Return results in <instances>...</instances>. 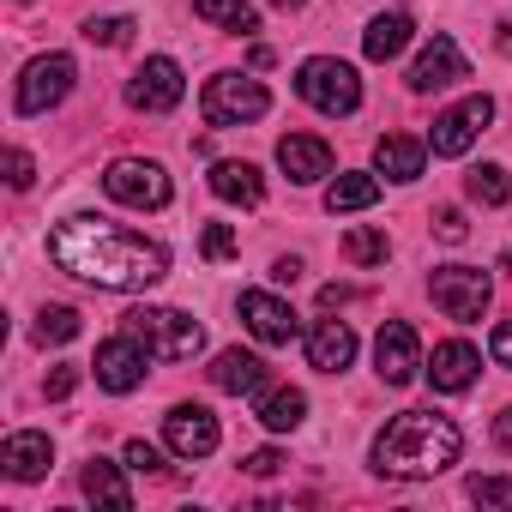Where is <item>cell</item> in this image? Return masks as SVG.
Wrapping results in <instances>:
<instances>
[{
  "mask_svg": "<svg viewBox=\"0 0 512 512\" xmlns=\"http://www.w3.org/2000/svg\"><path fill=\"white\" fill-rule=\"evenodd\" d=\"M410 13H380V19H368V31H362V55L368 61H398L404 49H410Z\"/></svg>",
  "mask_w": 512,
  "mask_h": 512,
  "instance_id": "cell-22",
  "label": "cell"
},
{
  "mask_svg": "<svg viewBox=\"0 0 512 512\" xmlns=\"http://www.w3.org/2000/svg\"><path fill=\"white\" fill-rule=\"evenodd\" d=\"M488 121H494V97H464L458 109L434 115V127H428V151H434V157H464Z\"/></svg>",
  "mask_w": 512,
  "mask_h": 512,
  "instance_id": "cell-9",
  "label": "cell"
},
{
  "mask_svg": "<svg viewBox=\"0 0 512 512\" xmlns=\"http://www.w3.org/2000/svg\"><path fill=\"white\" fill-rule=\"evenodd\" d=\"M49 260L97 290H151L169 278V253L163 241L133 235L127 223L109 217H67L49 229Z\"/></svg>",
  "mask_w": 512,
  "mask_h": 512,
  "instance_id": "cell-1",
  "label": "cell"
},
{
  "mask_svg": "<svg viewBox=\"0 0 512 512\" xmlns=\"http://www.w3.org/2000/svg\"><path fill=\"white\" fill-rule=\"evenodd\" d=\"M422 368V344H416V326L410 320H386L380 338H374V374L386 386H410Z\"/></svg>",
  "mask_w": 512,
  "mask_h": 512,
  "instance_id": "cell-11",
  "label": "cell"
},
{
  "mask_svg": "<svg viewBox=\"0 0 512 512\" xmlns=\"http://www.w3.org/2000/svg\"><path fill=\"white\" fill-rule=\"evenodd\" d=\"M272 7H284V13H296V7H302V0H272Z\"/></svg>",
  "mask_w": 512,
  "mask_h": 512,
  "instance_id": "cell-45",
  "label": "cell"
},
{
  "mask_svg": "<svg viewBox=\"0 0 512 512\" xmlns=\"http://www.w3.org/2000/svg\"><path fill=\"white\" fill-rule=\"evenodd\" d=\"M296 97L314 103L320 115H356V103H362V79H356L350 61L314 55V61H302V73H296Z\"/></svg>",
  "mask_w": 512,
  "mask_h": 512,
  "instance_id": "cell-4",
  "label": "cell"
},
{
  "mask_svg": "<svg viewBox=\"0 0 512 512\" xmlns=\"http://www.w3.org/2000/svg\"><path fill=\"white\" fill-rule=\"evenodd\" d=\"M428 296H434V308H440L446 320L470 326V320H482V308H488L494 284H488V272H482V266H434Z\"/></svg>",
  "mask_w": 512,
  "mask_h": 512,
  "instance_id": "cell-6",
  "label": "cell"
},
{
  "mask_svg": "<svg viewBox=\"0 0 512 512\" xmlns=\"http://www.w3.org/2000/svg\"><path fill=\"white\" fill-rule=\"evenodd\" d=\"M278 169H284L296 187H308V181L332 175V145L314 139V133H290V139H278Z\"/></svg>",
  "mask_w": 512,
  "mask_h": 512,
  "instance_id": "cell-17",
  "label": "cell"
},
{
  "mask_svg": "<svg viewBox=\"0 0 512 512\" xmlns=\"http://www.w3.org/2000/svg\"><path fill=\"white\" fill-rule=\"evenodd\" d=\"M211 193L223 205H260L266 199V181H260V169H253V163H217L211 169Z\"/></svg>",
  "mask_w": 512,
  "mask_h": 512,
  "instance_id": "cell-23",
  "label": "cell"
},
{
  "mask_svg": "<svg viewBox=\"0 0 512 512\" xmlns=\"http://www.w3.org/2000/svg\"><path fill=\"white\" fill-rule=\"evenodd\" d=\"M163 440H169V452H181V458H211L217 452V416L205 410V404H175L169 416H163Z\"/></svg>",
  "mask_w": 512,
  "mask_h": 512,
  "instance_id": "cell-13",
  "label": "cell"
},
{
  "mask_svg": "<svg viewBox=\"0 0 512 512\" xmlns=\"http://www.w3.org/2000/svg\"><path fill=\"white\" fill-rule=\"evenodd\" d=\"M302 416H308V398H302L296 386H278V392H266V398H260V422H266L272 434L302 428Z\"/></svg>",
  "mask_w": 512,
  "mask_h": 512,
  "instance_id": "cell-25",
  "label": "cell"
},
{
  "mask_svg": "<svg viewBox=\"0 0 512 512\" xmlns=\"http://www.w3.org/2000/svg\"><path fill=\"white\" fill-rule=\"evenodd\" d=\"M434 235H440V241H452V247H458V241H464V235H470V223H464V211H452V205H440V211H434Z\"/></svg>",
  "mask_w": 512,
  "mask_h": 512,
  "instance_id": "cell-35",
  "label": "cell"
},
{
  "mask_svg": "<svg viewBox=\"0 0 512 512\" xmlns=\"http://www.w3.org/2000/svg\"><path fill=\"white\" fill-rule=\"evenodd\" d=\"M7 181H13V187H31V181H37L31 151H7Z\"/></svg>",
  "mask_w": 512,
  "mask_h": 512,
  "instance_id": "cell-37",
  "label": "cell"
},
{
  "mask_svg": "<svg viewBox=\"0 0 512 512\" xmlns=\"http://www.w3.org/2000/svg\"><path fill=\"white\" fill-rule=\"evenodd\" d=\"M199 109H205L211 127H241V121H260V115L272 109V91H266L260 79H247V73H217V79L205 85Z\"/></svg>",
  "mask_w": 512,
  "mask_h": 512,
  "instance_id": "cell-5",
  "label": "cell"
},
{
  "mask_svg": "<svg viewBox=\"0 0 512 512\" xmlns=\"http://www.w3.org/2000/svg\"><path fill=\"white\" fill-rule=\"evenodd\" d=\"M470 500H482V506H512V482H506V476H470Z\"/></svg>",
  "mask_w": 512,
  "mask_h": 512,
  "instance_id": "cell-32",
  "label": "cell"
},
{
  "mask_svg": "<svg viewBox=\"0 0 512 512\" xmlns=\"http://www.w3.org/2000/svg\"><path fill=\"white\" fill-rule=\"evenodd\" d=\"M458 452H464V434H458L452 416H440V410H404V416H392L380 428L374 470L392 476V482H428L446 464H458Z\"/></svg>",
  "mask_w": 512,
  "mask_h": 512,
  "instance_id": "cell-2",
  "label": "cell"
},
{
  "mask_svg": "<svg viewBox=\"0 0 512 512\" xmlns=\"http://www.w3.org/2000/svg\"><path fill=\"white\" fill-rule=\"evenodd\" d=\"M199 247H205V260H229V253H235V229L229 223H205Z\"/></svg>",
  "mask_w": 512,
  "mask_h": 512,
  "instance_id": "cell-34",
  "label": "cell"
},
{
  "mask_svg": "<svg viewBox=\"0 0 512 512\" xmlns=\"http://www.w3.org/2000/svg\"><path fill=\"white\" fill-rule=\"evenodd\" d=\"M85 37H91V43H103V49H127L133 19H91V25H85Z\"/></svg>",
  "mask_w": 512,
  "mask_h": 512,
  "instance_id": "cell-31",
  "label": "cell"
},
{
  "mask_svg": "<svg viewBox=\"0 0 512 512\" xmlns=\"http://www.w3.org/2000/svg\"><path fill=\"white\" fill-rule=\"evenodd\" d=\"M49 464H55V446L37 428H19V434H7V446H0V470H7L13 482H37Z\"/></svg>",
  "mask_w": 512,
  "mask_h": 512,
  "instance_id": "cell-18",
  "label": "cell"
},
{
  "mask_svg": "<svg viewBox=\"0 0 512 512\" xmlns=\"http://www.w3.org/2000/svg\"><path fill=\"white\" fill-rule=\"evenodd\" d=\"M272 278H278V284H296V278H302V260H278Z\"/></svg>",
  "mask_w": 512,
  "mask_h": 512,
  "instance_id": "cell-42",
  "label": "cell"
},
{
  "mask_svg": "<svg viewBox=\"0 0 512 512\" xmlns=\"http://www.w3.org/2000/svg\"><path fill=\"white\" fill-rule=\"evenodd\" d=\"M241 470H247V476H278V470H284V452H278V446H260V452L241 458Z\"/></svg>",
  "mask_w": 512,
  "mask_h": 512,
  "instance_id": "cell-36",
  "label": "cell"
},
{
  "mask_svg": "<svg viewBox=\"0 0 512 512\" xmlns=\"http://www.w3.org/2000/svg\"><path fill=\"white\" fill-rule=\"evenodd\" d=\"M500 55H512V19L500 25Z\"/></svg>",
  "mask_w": 512,
  "mask_h": 512,
  "instance_id": "cell-44",
  "label": "cell"
},
{
  "mask_svg": "<svg viewBox=\"0 0 512 512\" xmlns=\"http://www.w3.org/2000/svg\"><path fill=\"white\" fill-rule=\"evenodd\" d=\"M79 488H85L97 506H109V512H127V506H133V488H127V476H121L109 458H91V464L79 470Z\"/></svg>",
  "mask_w": 512,
  "mask_h": 512,
  "instance_id": "cell-24",
  "label": "cell"
},
{
  "mask_svg": "<svg viewBox=\"0 0 512 512\" xmlns=\"http://www.w3.org/2000/svg\"><path fill=\"white\" fill-rule=\"evenodd\" d=\"M205 374H211V386L229 392V398H247V392H260V386H266V362L253 356V350H223Z\"/></svg>",
  "mask_w": 512,
  "mask_h": 512,
  "instance_id": "cell-20",
  "label": "cell"
},
{
  "mask_svg": "<svg viewBox=\"0 0 512 512\" xmlns=\"http://www.w3.org/2000/svg\"><path fill=\"white\" fill-rule=\"evenodd\" d=\"M79 338V314L73 308H43L37 314V344H67Z\"/></svg>",
  "mask_w": 512,
  "mask_h": 512,
  "instance_id": "cell-30",
  "label": "cell"
},
{
  "mask_svg": "<svg viewBox=\"0 0 512 512\" xmlns=\"http://www.w3.org/2000/svg\"><path fill=\"white\" fill-rule=\"evenodd\" d=\"M73 79H79L73 55H37L19 79V115H49L55 103H67Z\"/></svg>",
  "mask_w": 512,
  "mask_h": 512,
  "instance_id": "cell-8",
  "label": "cell"
},
{
  "mask_svg": "<svg viewBox=\"0 0 512 512\" xmlns=\"http://www.w3.org/2000/svg\"><path fill=\"white\" fill-rule=\"evenodd\" d=\"M127 470H139V476H163V452H157L151 440H127Z\"/></svg>",
  "mask_w": 512,
  "mask_h": 512,
  "instance_id": "cell-33",
  "label": "cell"
},
{
  "mask_svg": "<svg viewBox=\"0 0 512 512\" xmlns=\"http://www.w3.org/2000/svg\"><path fill=\"white\" fill-rule=\"evenodd\" d=\"M476 368H482V356L464 344V338H446V344H434V356H428V386L434 392H470L476 386Z\"/></svg>",
  "mask_w": 512,
  "mask_h": 512,
  "instance_id": "cell-15",
  "label": "cell"
},
{
  "mask_svg": "<svg viewBox=\"0 0 512 512\" xmlns=\"http://www.w3.org/2000/svg\"><path fill=\"white\" fill-rule=\"evenodd\" d=\"M494 446H500V452H512V410H500V416H494Z\"/></svg>",
  "mask_w": 512,
  "mask_h": 512,
  "instance_id": "cell-40",
  "label": "cell"
},
{
  "mask_svg": "<svg viewBox=\"0 0 512 512\" xmlns=\"http://www.w3.org/2000/svg\"><path fill=\"white\" fill-rule=\"evenodd\" d=\"M73 386H79V368H55V374H49V386H43V392H49V398H55V404H61V398H73Z\"/></svg>",
  "mask_w": 512,
  "mask_h": 512,
  "instance_id": "cell-39",
  "label": "cell"
},
{
  "mask_svg": "<svg viewBox=\"0 0 512 512\" xmlns=\"http://www.w3.org/2000/svg\"><path fill=\"white\" fill-rule=\"evenodd\" d=\"M127 332H133L157 362H193L199 344H205L199 320L181 314V308H133V314H127Z\"/></svg>",
  "mask_w": 512,
  "mask_h": 512,
  "instance_id": "cell-3",
  "label": "cell"
},
{
  "mask_svg": "<svg viewBox=\"0 0 512 512\" xmlns=\"http://www.w3.org/2000/svg\"><path fill=\"white\" fill-rule=\"evenodd\" d=\"M181 97H187V79H181V61H169V55H151L127 85V103L145 115H169Z\"/></svg>",
  "mask_w": 512,
  "mask_h": 512,
  "instance_id": "cell-10",
  "label": "cell"
},
{
  "mask_svg": "<svg viewBox=\"0 0 512 512\" xmlns=\"http://www.w3.org/2000/svg\"><path fill=\"white\" fill-rule=\"evenodd\" d=\"M386 253H392L386 229H368V223H362V229H350V235H344V260H350V266H380Z\"/></svg>",
  "mask_w": 512,
  "mask_h": 512,
  "instance_id": "cell-29",
  "label": "cell"
},
{
  "mask_svg": "<svg viewBox=\"0 0 512 512\" xmlns=\"http://www.w3.org/2000/svg\"><path fill=\"white\" fill-rule=\"evenodd\" d=\"M464 193H470L476 205H506V199H512V175H506L500 163H482V169L464 175Z\"/></svg>",
  "mask_w": 512,
  "mask_h": 512,
  "instance_id": "cell-28",
  "label": "cell"
},
{
  "mask_svg": "<svg viewBox=\"0 0 512 512\" xmlns=\"http://www.w3.org/2000/svg\"><path fill=\"white\" fill-rule=\"evenodd\" d=\"M488 356H494L500 368H512V320H500V326H494V338H488Z\"/></svg>",
  "mask_w": 512,
  "mask_h": 512,
  "instance_id": "cell-38",
  "label": "cell"
},
{
  "mask_svg": "<svg viewBox=\"0 0 512 512\" xmlns=\"http://www.w3.org/2000/svg\"><path fill=\"white\" fill-rule=\"evenodd\" d=\"M272 61H278V55H272L266 43H253V49H247V67H272Z\"/></svg>",
  "mask_w": 512,
  "mask_h": 512,
  "instance_id": "cell-43",
  "label": "cell"
},
{
  "mask_svg": "<svg viewBox=\"0 0 512 512\" xmlns=\"http://www.w3.org/2000/svg\"><path fill=\"white\" fill-rule=\"evenodd\" d=\"M380 199V181L374 175H338L326 187V211H368Z\"/></svg>",
  "mask_w": 512,
  "mask_h": 512,
  "instance_id": "cell-27",
  "label": "cell"
},
{
  "mask_svg": "<svg viewBox=\"0 0 512 512\" xmlns=\"http://www.w3.org/2000/svg\"><path fill=\"white\" fill-rule=\"evenodd\" d=\"M500 266H506V272H512V247H506V260H500Z\"/></svg>",
  "mask_w": 512,
  "mask_h": 512,
  "instance_id": "cell-46",
  "label": "cell"
},
{
  "mask_svg": "<svg viewBox=\"0 0 512 512\" xmlns=\"http://www.w3.org/2000/svg\"><path fill=\"white\" fill-rule=\"evenodd\" d=\"M350 296H356V290H344V284H326V290H320V308H344Z\"/></svg>",
  "mask_w": 512,
  "mask_h": 512,
  "instance_id": "cell-41",
  "label": "cell"
},
{
  "mask_svg": "<svg viewBox=\"0 0 512 512\" xmlns=\"http://www.w3.org/2000/svg\"><path fill=\"white\" fill-rule=\"evenodd\" d=\"M103 193L121 199V205H139V211H163L175 187H169L163 163H151V157H121V163L103 169Z\"/></svg>",
  "mask_w": 512,
  "mask_h": 512,
  "instance_id": "cell-7",
  "label": "cell"
},
{
  "mask_svg": "<svg viewBox=\"0 0 512 512\" xmlns=\"http://www.w3.org/2000/svg\"><path fill=\"white\" fill-rule=\"evenodd\" d=\"M145 362H151V350L133 338V332H121V338H109V344H97V386L103 392H139L145 386Z\"/></svg>",
  "mask_w": 512,
  "mask_h": 512,
  "instance_id": "cell-12",
  "label": "cell"
},
{
  "mask_svg": "<svg viewBox=\"0 0 512 512\" xmlns=\"http://www.w3.org/2000/svg\"><path fill=\"white\" fill-rule=\"evenodd\" d=\"M470 67H464V49L452 43V37H434L422 55H416V67H410V91H446V85H458Z\"/></svg>",
  "mask_w": 512,
  "mask_h": 512,
  "instance_id": "cell-16",
  "label": "cell"
},
{
  "mask_svg": "<svg viewBox=\"0 0 512 512\" xmlns=\"http://www.w3.org/2000/svg\"><path fill=\"white\" fill-rule=\"evenodd\" d=\"M241 320H247V332L260 338V344H296V332H302L296 308L278 302V296H266V290H247L241 296Z\"/></svg>",
  "mask_w": 512,
  "mask_h": 512,
  "instance_id": "cell-14",
  "label": "cell"
},
{
  "mask_svg": "<svg viewBox=\"0 0 512 512\" xmlns=\"http://www.w3.org/2000/svg\"><path fill=\"white\" fill-rule=\"evenodd\" d=\"M422 163H428V145L410 139V133H386V139L374 145V169H380L386 181H416Z\"/></svg>",
  "mask_w": 512,
  "mask_h": 512,
  "instance_id": "cell-21",
  "label": "cell"
},
{
  "mask_svg": "<svg viewBox=\"0 0 512 512\" xmlns=\"http://www.w3.org/2000/svg\"><path fill=\"white\" fill-rule=\"evenodd\" d=\"M356 362V332L344 326V320H320L314 332H308V368H320V374H344Z\"/></svg>",
  "mask_w": 512,
  "mask_h": 512,
  "instance_id": "cell-19",
  "label": "cell"
},
{
  "mask_svg": "<svg viewBox=\"0 0 512 512\" xmlns=\"http://www.w3.org/2000/svg\"><path fill=\"white\" fill-rule=\"evenodd\" d=\"M193 19H205V25H223V31H260V13L247 7V0H193Z\"/></svg>",
  "mask_w": 512,
  "mask_h": 512,
  "instance_id": "cell-26",
  "label": "cell"
}]
</instances>
